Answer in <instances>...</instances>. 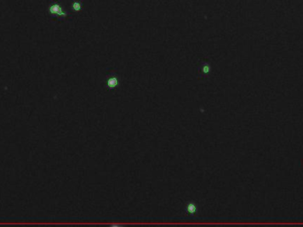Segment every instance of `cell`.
I'll return each mask as SVG.
<instances>
[{"label":"cell","instance_id":"1","mask_svg":"<svg viewBox=\"0 0 303 227\" xmlns=\"http://www.w3.org/2000/svg\"><path fill=\"white\" fill-rule=\"evenodd\" d=\"M107 85L108 88L113 89V88H116L119 85V80L116 77H108L107 81Z\"/></svg>","mask_w":303,"mask_h":227},{"label":"cell","instance_id":"2","mask_svg":"<svg viewBox=\"0 0 303 227\" xmlns=\"http://www.w3.org/2000/svg\"><path fill=\"white\" fill-rule=\"evenodd\" d=\"M50 12H51V13L58 14V15H59V16H65V15H66V13L62 12L61 7H60L59 5H53V6L50 8Z\"/></svg>","mask_w":303,"mask_h":227},{"label":"cell","instance_id":"3","mask_svg":"<svg viewBox=\"0 0 303 227\" xmlns=\"http://www.w3.org/2000/svg\"><path fill=\"white\" fill-rule=\"evenodd\" d=\"M186 210H187V212H188L189 214H194V213L197 211V206H196V204L193 203V202L188 203V205H187V207H186Z\"/></svg>","mask_w":303,"mask_h":227},{"label":"cell","instance_id":"4","mask_svg":"<svg viewBox=\"0 0 303 227\" xmlns=\"http://www.w3.org/2000/svg\"><path fill=\"white\" fill-rule=\"evenodd\" d=\"M81 6H82V5H81L80 3L75 2V3L73 4V9L75 10V11H79V10H81Z\"/></svg>","mask_w":303,"mask_h":227},{"label":"cell","instance_id":"5","mask_svg":"<svg viewBox=\"0 0 303 227\" xmlns=\"http://www.w3.org/2000/svg\"><path fill=\"white\" fill-rule=\"evenodd\" d=\"M202 70H203V72H204L205 74L209 73V71H210V67H209L208 65H205L203 68H202Z\"/></svg>","mask_w":303,"mask_h":227}]
</instances>
